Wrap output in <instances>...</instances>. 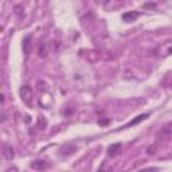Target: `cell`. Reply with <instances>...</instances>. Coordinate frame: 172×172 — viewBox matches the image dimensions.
Wrapping results in <instances>:
<instances>
[{
  "label": "cell",
  "instance_id": "obj_1",
  "mask_svg": "<svg viewBox=\"0 0 172 172\" xmlns=\"http://www.w3.org/2000/svg\"><path fill=\"white\" fill-rule=\"evenodd\" d=\"M20 98L23 102H26L27 105H31V100H32V89L30 86H22L19 90Z\"/></svg>",
  "mask_w": 172,
  "mask_h": 172
},
{
  "label": "cell",
  "instance_id": "obj_2",
  "mask_svg": "<svg viewBox=\"0 0 172 172\" xmlns=\"http://www.w3.org/2000/svg\"><path fill=\"white\" fill-rule=\"evenodd\" d=\"M38 55H39V58H46V56L49 55V46H47V43H46L45 40H42V42L39 43Z\"/></svg>",
  "mask_w": 172,
  "mask_h": 172
},
{
  "label": "cell",
  "instance_id": "obj_3",
  "mask_svg": "<svg viewBox=\"0 0 172 172\" xmlns=\"http://www.w3.org/2000/svg\"><path fill=\"white\" fill-rule=\"evenodd\" d=\"M32 169H35V171H43V169L47 168V163L45 160H35V162H32L30 164Z\"/></svg>",
  "mask_w": 172,
  "mask_h": 172
},
{
  "label": "cell",
  "instance_id": "obj_4",
  "mask_svg": "<svg viewBox=\"0 0 172 172\" xmlns=\"http://www.w3.org/2000/svg\"><path fill=\"white\" fill-rule=\"evenodd\" d=\"M139 16H140V12H137V11H129V12H125V14L123 15V19L125 22H133V20H136Z\"/></svg>",
  "mask_w": 172,
  "mask_h": 172
},
{
  "label": "cell",
  "instance_id": "obj_5",
  "mask_svg": "<svg viewBox=\"0 0 172 172\" xmlns=\"http://www.w3.org/2000/svg\"><path fill=\"white\" fill-rule=\"evenodd\" d=\"M120 149H121V144L120 143H116V144H112L110 147L108 148V156H110V157H114V156H117L120 152Z\"/></svg>",
  "mask_w": 172,
  "mask_h": 172
},
{
  "label": "cell",
  "instance_id": "obj_6",
  "mask_svg": "<svg viewBox=\"0 0 172 172\" xmlns=\"http://www.w3.org/2000/svg\"><path fill=\"white\" fill-rule=\"evenodd\" d=\"M3 156L7 160H12V159L15 157V152H14V148L10 147V145H6V147L3 148Z\"/></svg>",
  "mask_w": 172,
  "mask_h": 172
},
{
  "label": "cell",
  "instance_id": "obj_7",
  "mask_svg": "<svg viewBox=\"0 0 172 172\" xmlns=\"http://www.w3.org/2000/svg\"><path fill=\"white\" fill-rule=\"evenodd\" d=\"M30 50H31V36H26L23 39V53H24V55L30 54Z\"/></svg>",
  "mask_w": 172,
  "mask_h": 172
},
{
  "label": "cell",
  "instance_id": "obj_8",
  "mask_svg": "<svg viewBox=\"0 0 172 172\" xmlns=\"http://www.w3.org/2000/svg\"><path fill=\"white\" fill-rule=\"evenodd\" d=\"M148 116H149L148 113H145V114H141V116H137L136 118H134V120H132V121H130V123L128 124V127H133V125H136V124L141 123V121H144V120L147 118Z\"/></svg>",
  "mask_w": 172,
  "mask_h": 172
},
{
  "label": "cell",
  "instance_id": "obj_9",
  "mask_svg": "<svg viewBox=\"0 0 172 172\" xmlns=\"http://www.w3.org/2000/svg\"><path fill=\"white\" fill-rule=\"evenodd\" d=\"M36 86H38V90L39 91H46V90H47V84L43 82V81H38Z\"/></svg>",
  "mask_w": 172,
  "mask_h": 172
},
{
  "label": "cell",
  "instance_id": "obj_10",
  "mask_svg": "<svg viewBox=\"0 0 172 172\" xmlns=\"http://www.w3.org/2000/svg\"><path fill=\"white\" fill-rule=\"evenodd\" d=\"M98 124L101 125V127H105V125H108V124H109L108 117H105V116L100 117V118H98Z\"/></svg>",
  "mask_w": 172,
  "mask_h": 172
},
{
  "label": "cell",
  "instance_id": "obj_11",
  "mask_svg": "<svg viewBox=\"0 0 172 172\" xmlns=\"http://www.w3.org/2000/svg\"><path fill=\"white\" fill-rule=\"evenodd\" d=\"M155 149H156V145H152V147H149V148L147 149V153H148V155H153L155 152H156Z\"/></svg>",
  "mask_w": 172,
  "mask_h": 172
},
{
  "label": "cell",
  "instance_id": "obj_12",
  "mask_svg": "<svg viewBox=\"0 0 172 172\" xmlns=\"http://www.w3.org/2000/svg\"><path fill=\"white\" fill-rule=\"evenodd\" d=\"M20 10H23L20 6H16V7H15V11H16V14L18 15H20Z\"/></svg>",
  "mask_w": 172,
  "mask_h": 172
},
{
  "label": "cell",
  "instance_id": "obj_13",
  "mask_svg": "<svg viewBox=\"0 0 172 172\" xmlns=\"http://www.w3.org/2000/svg\"><path fill=\"white\" fill-rule=\"evenodd\" d=\"M0 97H1V104H4V94H1Z\"/></svg>",
  "mask_w": 172,
  "mask_h": 172
},
{
  "label": "cell",
  "instance_id": "obj_14",
  "mask_svg": "<svg viewBox=\"0 0 172 172\" xmlns=\"http://www.w3.org/2000/svg\"><path fill=\"white\" fill-rule=\"evenodd\" d=\"M120 1H123V0H120Z\"/></svg>",
  "mask_w": 172,
  "mask_h": 172
}]
</instances>
